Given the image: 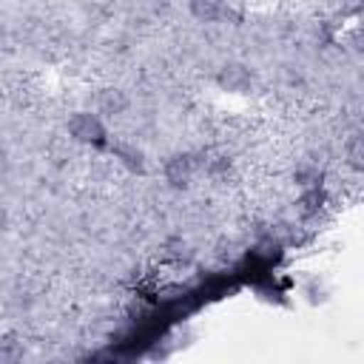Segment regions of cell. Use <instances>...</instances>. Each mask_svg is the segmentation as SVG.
<instances>
[{
	"mask_svg": "<svg viewBox=\"0 0 364 364\" xmlns=\"http://www.w3.org/2000/svg\"><path fill=\"white\" fill-rule=\"evenodd\" d=\"M68 134L77 142H88V145H102L105 142V128H102L100 117L88 114V111H80L68 119Z\"/></svg>",
	"mask_w": 364,
	"mask_h": 364,
	"instance_id": "obj_1",
	"label": "cell"
},
{
	"mask_svg": "<svg viewBox=\"0 0 364 364\" xmlns=\"http://www.w3.org/2000/svg\"><path fill=\"white\" fill-rule=\"evenodd\" d=\"M219 85H222L225 91L242 94V91H247V85H250V74H247L245 65L230 63V65H225V68L219 71Z\"/></svg>",
	"mask_w": 364,
	"mask_h": 364,
	"instance_id": "obj_2",
	"label": "cell"
},
{
	"mask_svg": "<svg viewBox=\"0 0 364 364\" xmlns=\"http://www.w3.org/2000/svg\"><path fill=\"white\" fill-rule=\"evenodd\" d=\"M191 173H193V162L191 156H171L168 165H165V176L173 188H185L191 182Z\"/></svg>",
	"mask_w": 364,
	"mask_h": 364,
	"instance_id": "obj_3",
	"label": "cell"
},
{
	"mask_svg": "<svg viewBox=\"0 0 364 364\" xmlns=\"http://www.w3.org/2000/svg\"><path fill=\"white\" fill-rule=\"evenodd\" d=\"M228 9V0H191V11L196 20H205V23H213L225 14Z\"/></svg>",
	"mask_w": 364,
	"mask_h": 364,
	"instance_id": "obj_4",
	"label": "cell"
},
{
	"mask_svg": "<svg viewBox=\"0 0 364 364\" xmlns=\"http://www.w3.org/2000/svg\"><path fill=\"white\" fill-rule=\"evenodd\" d=\"M347 159L353 168H364V136H353L347 145Z\"/></svg>",
	"mask_w": 364,
	"mask_h": 364,
	"instance_id": "obj_5",
	"label": "cell"
},
{
	"mask_svg": "<svg viewBox=\"0 0 364 364\" xmlns=\"http://www.w3.org/2000/svg\"><path fill=\"white\" fill-rule=\"evenodd\" d=\"M100 108H105V111H111V114H114V111L125 108V100H122V94H119V91H111V88H108V91H102V94H100Z\"/></svg>",
	"mask_w": 364,
	"mask_h": 364,
	"instance_id": "obj_6",
	"label": "cell"
}]
</instances>
